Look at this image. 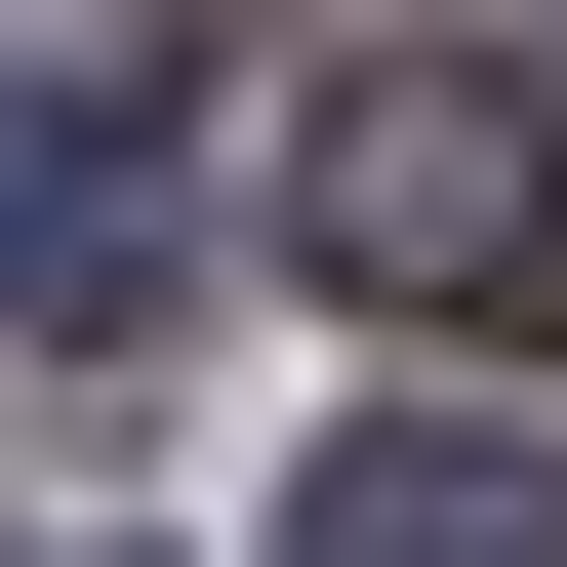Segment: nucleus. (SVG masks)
<instances>
[{
    "instance_id": "f03ea898",
    "label": "nucleus",
    "mask_w": 567,
    "mask_h": 567,
    "mask_svg": "<svg viewBox=\"0 0 567 567\" xmlns=\"http://www.w3.org/2000/svg\"><path fill=\"white\" fill-rule=\"evenodd\" d=\"M203 324V163L163 82H0V365H163Z\"/></svg>"
},
{
    "instance_id": "f257e3e1",
    "label": "nucleus",
    "mask_w": 567,
    "mask_h": 567,
    "mask_svg": "<svg viewBox=\"0 0 567 567\" xmlns=\"http://www.w3.org/2000/svg\"><path fill=\"white\" fill-rule=\"evenodd\" d=\"M284 244L365 284V324H527L567 284V82L527 41H324L284 82Z\"/></svg>"
},
{
    "instance_id": "7ed1b4c3",
    "label": "nucleus",
    "mask_w": 567,
    "mask_h": 567,
    "mask_svg": "<svg viewBox=\"0 0 567 567\" xmlns=\"http://www.w3.org/2000/svg\"><path fill=\"white\" fill-rule=\"evenodd\" d=\"M284 567H567V446L527 405H365V446L284 486Z\"/></svg>"
}]
</instances>
